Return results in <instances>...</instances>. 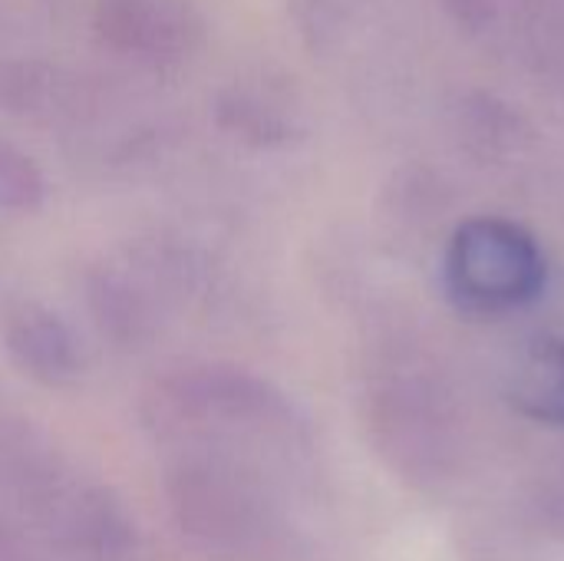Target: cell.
Segmentation results:
<instances>
[{
  "mask_svg": "<svg viewBox=\"0 0 564 561\" xmlns=\"http://www.w3.org/2000/svg\"><path fill=\"white\" fill-rule=\"evenodd\" d=\"M139 417L162 456H221L291 483L311 453L307 423L288 393L268 377L225 360L165 370L142 393Z\"/></svg>",
  "mask_w": 564,
  "mask_h": 561,
  "instance_id": "1",
  "label": "cell"
},
{
  "mask_svg": "<svg viewBox=\"0 0 564 561\" xmlns=\"http://www.w3.org/2000/svg\"><path fill=\"white\" fill-rule=\"evenodd\" d=\"M0 506L66 559L119 561L135 549L126 506L7 407H0Z\"/></svg>",
  "mask_w": 564,
  "mask_h": 561,
  "instance_id": "2",
  "label": "cell"
},
{
  "mask_svg": "<svg viewBox=\"0 0 564 561\" xmlns=\"http://www.w3.org/2000/svg\"><path fill=\"white\" fill-rule=\"evenodd\" d=\"M162 499L178 539L208 561H297L288 479L205 453L162 456Z\"/></svg>",
  "mask_w": 564,
  "mask_h": 561,
  "instance_id": "3",
  "label": "cell"
},
{
  "mask_svg": "<svg viewBox=\"0 0 564 561\" xmlns=\"http://www.w3.org/2000/svg\"><path fill=\"white\" fill-rule=\"evenodd\" d=\"M549 265L539 241L509 218H469L446 248V291L476 317L519 311L545 291Z\"/></svg>",
  "mask_w": 564,
  "mask_h": 561,
  "instance_id": "4",
  "label": "cell"
},
{
  "mask_svg": "<svg viewBox=\"0 0 564 561\" xmlns=\"http://www.w3.org/2000/svg\"><path fill=\"white\" fill-rule=\"evenodd\" d=\"M89 23L109 53L149 69L182 66L208 40V23L192 0H96Z\"/></svg>",
  "mask_w": 564,
  "mask_h": 561,
  "instance_id": "5",
  "label": "cell"
},
{
  "mask_svg": "<svg viewBox=\"0 0 564 561\" xmlns=\"http://www.w3.org/2000/svg\"><path fill=\"white\" fill-rule=\"evenodd\" d=\"M0 350L23 380L43 390H73L89 374V350L79 331L36 298L3 304Z\"/></svg>",
  "mask_w": 564,
  "mask_h": 561,
  "instance_id": "6",
  "label": "cell"
},
{
  "mask_svg": "<svg viewBox=\"0 0 564 561\" xmlns=\"http://www.w3.org/2000/svg\"><path fill=\"white\" fill-rule=\"evenodd\" d=\"M79 291L93 331L112 350L142 354L162 337L169 308L129 258L89 265L79 278Z\"/></svg>",
  "mask_w": 564,
  "mask_h": 561,
  "instance_id": "7",
  "label": "cell"
},
{
  "mask_svg": "<svg viewBox=\"0 0 564 561\" xmlns=\"http://www.w3.org/2000/svg\"><path fill=\"white\" fill-rule=\"evenodd\" d=\"M0 109L36 126H79L99 116V93L79 73L40 56L0 60Z\"/></svg>",
  "mask_w": 564,
  "mask_h": 561,
  "instance_id": "8",
  "label": "cell"
},
{
  "mask_svg": "<svg viewBox=\"0 0 564 561\" xmlns=\"http://www.w3.org/2000/svg\"><path fill=\"white\" fill-rule=\"evenodd\" d=\"M212 122L218 132L254 152L288 149L304 136L297 109L268 79H235L212 96Z\"/></svg>",
  "mask_w": 564,
  "mask_h": 561,
  "instance_id": "9",
  "label": "cell"
},
{
  "mask_svg": "<svg viewBox=\"0 0 564 561\" xmlns=\"http://www.w3.org/2000/svg\"><path fill=\"white\" fill-rule=\"evenodd\" d=\"M509 400L529 420L564 430V341H535L512 370Z\"/></svg>",
  "mask_w": 564,
  "mask_h": 561,
  "instance_id": "10",
  "label": "cell"
},
{
  "mask_svg": "<svg viewBox=\"0 0 564 561\" xmlns=\"http://www.w3.org/2000/svg\"><path fill=\"white\" fill-rule=\"evenodd\" d=\"M50 198L46 175L40 162L20 145L0 139V212L36 215Z\"/></svg>",
  "mask_w": 564,
  "mask_h": 561,
  "instance_id": "11",
  "label": "cell"
},
{
  "mask_svg": "<svg viewBox=\"0 0 564 561\" xmlns=\"http://www.w3.org/2000/svg\"><path fill=\"white\" fill-rule=\"evenodd\" d=\"M0 561H36L30 532L10 513H0Z\"/></svg>",
  "mask_w": 564,
  "mask_h": 561,
  "instance_id": "12",
  "label": "cell"
}]
</instances>
